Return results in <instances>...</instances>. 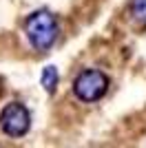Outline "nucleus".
Segmentation results:
<instances>
[{
	"mask_svg": "<svg viewBox=\"0 0 146 148\" xmlns=\"http://www.w3.org/2000/svg\"><path fill=\"white\" fill-rule=\"evenodd\" d=\"M24 36L36 51H49L58 40V20L51 11H33L24 22Z\"/></svg>",
	"mask_w": 146,
	"mask_h": 148,
	"instance_id": "f257e3e1",
	"label": "nucleus"
},
{
	"mask_svg": "<svg viewBox=\"0 0 146 148\" xmlns=\"http://www.w3.org/2000/svg\"><path fill=\"white\" fill-rule=\"evenodd\" d=\"M106 91H109V77L97 69H86V71L78 73V77L73 80V93L84 104L102 99Z\"/></svg>",
	"mask_w": 146,
	"mask_h": 148,
	"instance_id": "f03ea898",
	"label": "nucleus"
},
{
	"mask_svg": "<svg viewBox=\"0 0 146 148\" xmlns=\"http://www.w3.org/2000/svg\"><path fill=\"white\" fill-rule=\"evenodd\" d=\"M31 128V115L27 111V106H22L20 102H11L7 104L0 113V130L11 139L24 137Z\"/></svg>",
	"mask_w": 146,
	"mask_h": 148,
	"instance_id": "7ed1b4c3",
	"label": "nucleus"
},
{
	"mask_svg": "<svg viewBox=\"0 0 146 148\" xmlns=\"http://www.w3.org/2000/svg\"><path fill=\"white\" fill-rule=\"evenodd\" d=\"M40 84H42V88L49 93V95H53V93H55V88H58V69H55L53 64H49V66L42 69Z\"/></svg>",
	"mask_w": 146,
	"mask_h": 148,
	"instance_id": "20e7f679",
	"label": "nucleus"
},
{
	"mask_svg": "<svg viewBox=\"0 0 146 148\" xmlns=\"http://www.w3.org/2000/svg\"><path fill=\"white\" fill-rule=\"evenodd\" d=\"M131 18L140 25H146V0H131Z\"/></svg>",
	"mask_w": 146,
	"mask_h": 148,
	"instance_id": "39448f33",
	"label": "nucleus"
}]
</instances>
